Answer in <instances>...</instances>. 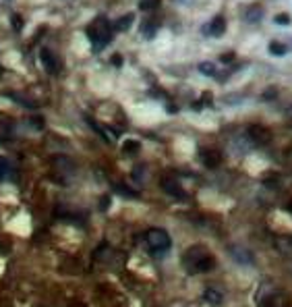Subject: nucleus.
Masks as SVG:
<instances>
[{"label":"nucleus","mask_w":292,"mask_h":307,"mask_svg":"<svg viewBox=\"0 0 292 307\" xmlns=\"http://www.w3.org/2000/svg\"><path fill=\"white\" fill-rule=\"evenodd\" d=\"M183 264L187 266L189 272L203 274V272H211L216 268V257L211 255L205 247L193 245V247H189L187 249V253L183 257Z\"/></svg>","instance_id":"obj_1"},{"label":"nucleus","mask_w":292,"mask_h":307,"mask_svg":"<svg viewBox=\"0 0 292 307\" xmlns=\"http://www.w3.org/2000/svg\"><path fill=\"white\" fill-rule=\"evenodd\" d=\"M112 32H114L112 25H110L104 17L96 19V23H92V25L87 27V37L92 39L96 52L104 50L106 44H110V39H112Z\"/></svg>","instance_id":"obj_2"},{"label":"nucleus","mask_w":292,"mask_h":307,"mask_svg":"<svg viewBox=\"0 0 292 307\" xmlns=\"http://www.w3.org/2000/svg\"><path fill=\"white\" fill-rule=\"evenodd\" d=\"M145 241H147V245L152 247V251H166V249H170V235L164 231V229H149L147 231V235H145Z\"/></svg>","instance_id":"obj_3"},{"label":"nucleus","mask_w":292,"mask_h":307,"mask_svg":"<svg viewBox=\"0 0 292 307\" xmlns=\"http://www.w3.org/2000/svg\"><path fill=\"white\" fill-rule=\"evenodd\" d=\"M247 135L251 137V141L255 145H267L271 141V131L263 125H251L247 129Z\"/></svg>","instance_id":"obj_4"},{"label":"nucleus","mask_w":292,"mask_h":307,"mask_svg":"<svg viewBox=\"0 0 292 307\" xmlns=\"http://www.w3.org/2000/svg\"><path fill=\"white\" fill-rule=\"evenodd\" d=\"M203 34L205 35H214V37H222L226 34V17L224 15H216L209 23L203 25Z\"/></svg>","instance_id":"obj_5"},{"label":"nucleus","mask_w":292,"mask_h":307,"mask_svg":"<svg viewBox=\"0 0 292 307\" xmlns=\"http://www.w3.org/2000/svg\"><path fill=\"white\" fill-rule=\"evenodd\" d=\"M39 61H42V65H44V68H46V73H50V75H56L58 71H60V65H58V58L48 50V48H42L39 50Z\"/></svg>","instance_id":"obj_6"},{"label":"nucleus","mask_w":292,"mask_h":307,"mask_svg":"<svg viewBox=\"0 0 292 307\" xmlns=\"http://www.w3.org/2000/svg\"><path fill=\"white\" fill-rule=\"evenodd\" d=\"M201 162L207 168H218L222 164V152L216 147H205V150H201Z\"/></svg>","instance_id":"obj_7"},{"label":"nucleus","mask_w":292,"mask_h":307,"mask_svg":"<svg viewBox=\"0 0 292 307\" xmlns=\"http://www.w3.org/2000/svg\"><path fill=\"white\" fill-rule=\"evenodd\" d=\"M257 303H259V307H284V297H282L278 291L261 293L257 297Z\"/></svg>","instance_id":"obj_8"},{"label":"nucleus","mask_w":292,"mask_h":307,"mask_svg":"<svg viewBox=\"0 0 292 307\" xmlns=\"http://www.w3.org/2000/svg\"><path fill=\"white\" fill-rule=\"evenodd\" d=\"M230 255H232L234 260L238 264H243V266L253 264V253H251L247 247H230Z\"/></svg>","instance_id":"obj_9"},{"label":"nucleus","mask_w":292,"mask_h":307,"mask_svg":"<svg viewBox=\"0 0 292 307\" xmlns=\"http://www.w3.org/2000/svg\"><path fill=\"white\" fill-rule=\"evenodd\" d=\"M160 29V21L158 19H145L143 23H141V34H143L147 39H152Z\"/></svg>","instance_id":"obj_10"},{"label":"nucleus","mask_w":292,"mask_h":307,"mask_svg":"<svg viewBox=\"0 0 292 307\" xmlns=\"http://www.w3.org/2000/svg\"><path fill=\"white\" fill-rule=\"evenodd\" d=\"M261 19H263V6L261 4H251L247 8V13H245V21L249 23H259Z\"/></svg>","instance_id":"obj_11"},{"label":"nucleus","mask_w":292,"mask_h":307,"mask_svg":"<svg viewBox=\"0 0 292 307\" xmlns=\"http://www.w3.org/2000/svg\"><path fill=\"white\" fill-rule=\"evenodd\" d=\"M133 23H135V13H127L123 17H118L112 27H114V32H127V29H130Z\"/></svg>","instance_id":"obj_12"},{"label":"nucleus","mask_w":292,"mask_h":307,"mask_svg":"<svg viewBox=\"0 0 292 307\" xmlns=\"http://www.w3.org/2000/svg\"><path fill=\"white\" fill-rule=\"evenodd\" d=\"M203 299L209 303V305H222V299H224V295L220 293L218 289H207L203 293Z\"/></svg>","instance_id":"obj_13"},{"label":"nucleus","mask_w":292,"mask_h":307,"mask_svg":"<svg viewBox=\"0 0 292 307\" xmlns=\"http://www.w3.org/2000/svg\"><path fill=\"white\" fill-rule=\"evenodd\" d=\"M162 187H164V191H168L170 195H174V197H185V191L180 189V185L176 183V181H164L162 183Z\"/></svg>","instance_id":"obj_14"},{"label":"nucleus","mask_w":292,"mask_h":307,"mask_svg":"<svg viewBox=\"0 0 292 307\" xmlns=\"http://www.w3.org/2000/svg\"><path fill=\"white\" fill-rule=\"evenodd\" d=\"M288 52V48L282 44V42H269V54L274 56H284Z\"/></svg>","instance_id":"obj_15"},{"label":"nucleus","mask_w":292,"mask_h":307,"mask_svg":"<svg viewBox=\"0 0 292 307\" xmlns=\"http://www.w3.org/2000/svg\"><path fill=\"white\" fill-rule=\"evenodd\" d=\"M160 2H162V0H141L139 8H141V11H154V8L160 6Z\"/></svg>","instance_id":"obj_16"},{"label":"nucleus","mask_w":292,"mask_h":307,"mask_svg":"<svg viewBox=\"0 0 292 307\" xmlns=\"http://www.w3.org/2000/svg\"><path fill=\"white\" fill-rule=\"evenodd\" d=\"M139 141H135V139H129V141H125V145H123V150H125V154H137L139 152Z\"/></svg>","instance_id":"obj_17"},{"label":"nucleus","mask_w":292,"mask_h":307,"mask_svg":"<svg viewBox=\"0 0 292 307\" xmlns=\"http://www.w3.org/2000/svg\"><path fill=\"white\" fill-rule=\"evenodd\" d=\"M199 71L203 73V75H216L218 68H216L214 63H201V65H199Z\"/></svg>","instance_id":"obj_18"},{"label":"nucleus","mask_w":292,"mask_h":307,"mask_svg":"<svg viewBox=\"0 0 292 307\" xmlns=\"http://www.w3.org/2000/svg\"><path fill=\"white\" fill-rule=\"evenodd\" d=\"M11 25H13V29H15V32H21V29H23V25H25V19L21 17V15H13L11 17Z\"/></svg>","instance_id":"obj_19"},{"label":"nucleus","mask_w":292,"mask_h":307,"mask_svg":"<svg viewBox=\"0 0 292 307\" xmlns=\"http://www.w3.org/2000/svg\"><path fill=\"white\" fill-rule=\"evenodd\" d=\"M274 23H276V25H290V23H292V19H290L288 13H280V15L274 17Z\"/></svg>","instance_id":"obj_20"},{"label":"nucleus","mask_w":292,"mask_h":307,"mask_svg":"<svg viewBox=\"0 0 292 307\" xmlns=\"http://www.w3.org/2000/svg\"><path fill=\"white\" fill-rule=\"evenodd\" d=\"M220 61H222V63H230V61H234V52H228V54H222V56H220Z\"/></svg>","instance_id":"obj_21"},{"label":"nucleus","mask_w":292,"mask_h":307,"mask_svg":"<svg viewBox=\"0 0 292 307\" xmlns=\"http://www.w3.org/2000/svg\"><path fill=\"white\" fill-rule=\"evenodd\" d=\"M276 94H278V92L274 90V87H269V90L263 94V100H271V98H276Z\"/></svg>","instance_id":"obj_22"},{"label":"nucleus","mask_w":292,"mask_h":307,"mask_svg":"<svg viewBox=\"0 0 292 307\" xmlns=\"http://www.w3.org/2000/svg\"><path fill=\"white\" fill-rule=\"evenodd\" d=\"M112 65H114V67H120V65H123V56H120V54H114V56H112Z\"/></svg>","instance_id":"obj_23"},{"label":"nucleus","mask_w":292,"mask_h":307,"mask_svg":"<svg viewBox=\"0 0 292 307\" xmlns=\"http://www.w3.org/2000/svg\"><path fill=\"white\" fill-rule=\"evenodd\" d=\"M286 210H288V212H292V202H290V204L286 205Z\"/></svg>","instance_id":"obj_24"},{"label":"nucleus","mask_w":292,"mask_h":307,"mask_svg":"<svg viewBox=\"0 0 292 307\" xmlns=\"http://www.w3.org/2000/svg\"><path fill=\"white\" fill-rule=\"evenodd\" d=\"M0 71H2V68H0Z\"/></svg>","instance_id":"obj_25"}]
</instances>
